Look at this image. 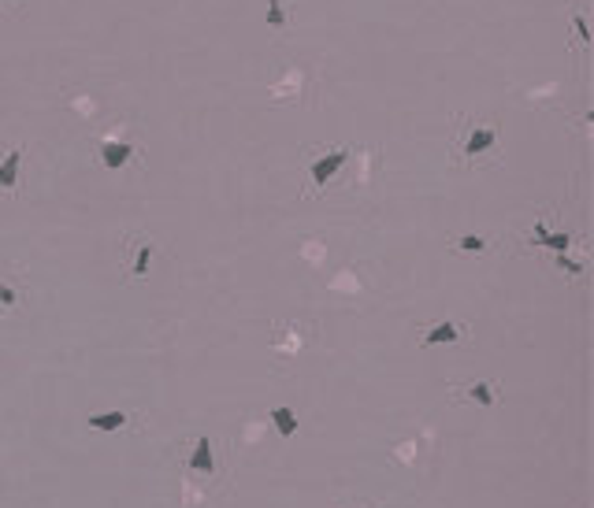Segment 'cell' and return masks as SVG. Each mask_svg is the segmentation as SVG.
<instances>
[{"label":"cell","instance_id":"cell-16","mask_svg":"<svg viewBox=\"0 0 594 508\" xmlns=\"http://www.w3.org/2000/svg\"><path fill=\"white\" fill-rule=\"evenodd\" d=\"M572 22H576V34H579V41H587V37H590V34H587V19H583V15H576Z\"/></svg>","mask_w":594,"mask_h":508},{"label":"cell","instance_id":"cell-12","mask_svg":"<svg viewBox=\"0 0 594 508\" xmlns=\"http://www.w3.org/2000/svg\"><path fill=\"white\" fill-rule=\"evenodd\" d=\"M19 301H22V290H19V286H11V282L0 279V308H15Z\"/></svg>","mask_w":594,"mask_h":508},{"label":"cell","instance_id":"cell-6","mask_svg":"<svg viewBox=\"0 0 594 508\" xmlns=\"http://www.w3.org/2000/svg\"><path fill=\"white\" fill-rule=\"evenodd\" d=\"M19 163H22V149H11L0 163V189H11L19 182Z\"/></svg>","mask_w":594,"mask_h":508},{"label":"cell","instance_id":"cell-8","mask_svg":"<svg viewBox=\"0 0 594 508\" xmlns=\"http://www.w3.org/2000/svg\"><path fill=\"white\" fill-rule=\"evenodd\" d=\"M89 427L93 431H119V427H126V412H97L89 415Z\"/></svg>","mask_w":594,"mask_h":508},{"label":"cell","instance_id":"cell-10","mask_svg":"<svg viewBox=\"0 0 594 508\" xmlns=\"http://www.w3.org/2000/svg\"><path fill=\"white\" fill-rule=\"evenodd\" d=\"M149 260H152V241H138L134 264H131V279H145L149 275Z\"/></svg>","mask_w":594,"mask_h":508},{"label":"cell","instance_id":"cell-4","mask_svg":"<svg viewBox=\"0 0 594 508\" xmlns=\"http://www.w3.org/2000/svg\"><path fill=\"white\" fill-rule=\"evenodd\" d=\"M131 145H126V141H105V145H100V160H105V167H123L126 160H131Z\"/></svg>","mask_w":594,"mask_h":508},{"label":"cell","instance_id":"cell-5","mask_svg":"<svg viewBox=\"0 0 594 508\" xmlns=\"http://www.w3.org/2000/svg\"><path fill=\"white\" fill-rule=\"evenodd\" d=\"M461 337V327L457 323H435V327H428V334L420 337V345H438V342H457Z\"/></svg>","mask_w":594,"mask_h":508},{"label":"cell","instance_id":"cell-3","mask_svg":"<svg viewBox=\"0 0 594 508\" xmlns=\"http://www.w3.org/2000/svg\"><path fill=\"white\" fill-rule=\"evenodd\" d=\"M212 467H216V453H212V441H209V438H197V446H193V457H190V472L212 475Z\"/></svg>","mask_w":594,"mask_h":508},{"label":"cell","instance_id":"cell-9","mask_svg":"<svg viewBox=\"0 0 594 508\" xmlns=\"http://www.w3.org/2000/svg\"><path fill=\"white\" fill-rule=\"evenodd\" d=\"M535 238H539V245H550L553 253H565L572 245V234H546L542 223H535Z\"/></svg>","mask_w":594,"mask_h":508},{"label":"cell","instance_id":"cell-17","mask_svg":"<svg viewBox=\"0 0 594 508\" xmlns=\"http://www.w3.org/2000/svg\"><path fill=\"white\" fill-rule=\"evenodd\" d=\"M11 4H19V0H11Z\"/></svg>","mask_w":594,"mask_h":508},{"label":"cell","instance_id":"cell-15","mask_svg":"<svg viewBox=\"0 0 594 508\" xmlns=\"http://www.w3.org/2000/svg\"><path fill=\"white\" fill-rule=\"evenodd\" d=\"M557 267H561V271H568V275H579V271H583L579 264H572V260H565V253H557Z\"/></svg>","mask_w":594,"mask_h":508},{"label":"cell","instance_id":"cell-14","mask_svg":"<svg viewBox=\"0 0 594 508\" xmlns=\"http://www.w3.org/2000/svg\"><path fill=\"white\" fill-rule=\"evenodd\" d=\"M457 249H461V253H483L487 241L475 238V234H468V238H457Z\"/></svg>","mask_w":594,"mask_h":508},{"label":"cell","instance_id":"cell-11","mask_svg":"<svg viewBox=\"0 0 594 508\" xmlns=\"http://www.w3.org/2000/svg\"><path fill=\"white\" fill-rule=\"evenodd\" d=\"M268 22L275 30H286V0H268Z\"/></svg>","mask_w":594,"mask_h":508},{"label":"cell","instance_id":"cell-13","mask_svg":"<svg viewBox=\"0 0 594 508\" xmlns=\"http://www.w3.org/2000/svg\"><path fill=\"white\" fill-rule=\"evenodd\" d=\"M464 389H468V397H472V401H480V405H494L490 382H472V386H464Z\"/></svg>","mask_w":594,"mask_h":508},{"label":"cell","instance_id":"cell-2","mask_svg":"<svg viewBox=\"0 0 594 508\" xmlns=\"http://www.w3.org/2000/svg\"><path fill=\"white\" fill-rule=\"evenodd\" d=\"M345 160H350V149H331L327 156H319V160L312 163V186H327Z\"/></svg>","mask_w":594,"mask_h":508},{"label":"cell","instance_id":"cell-7","mask_svg":"<svg viewBox=\"0 0 594 508\" xmlns=\"http://www.w3.org/2000/svg\"><path fill=\"white\" fill-rule=\"evenodd\" d=\"M271 423H275V431L282 434V438H293L297 434V415H293V408H271Z\"/></svg>","mask_w":594,"mask_h":508},{"label":"cell","instance_id":"cell-1","mask_svg":"<svg viewBox=\"0 0 594 508\" xmlns=\"http://www.w3.org/2000/svg\"><path fill=\"white\" fill-rule=\"evenodd\" d=\"M494 141H498V130H494V126H472L468 138H464V145H461L457 152L468 156V160H475V156H483V152L494 149Z\"/></svg>","mask_w":594,"mask_h":508}]
</instances>
